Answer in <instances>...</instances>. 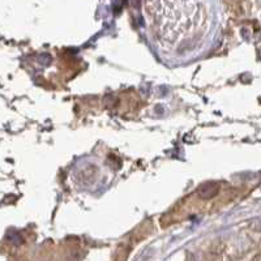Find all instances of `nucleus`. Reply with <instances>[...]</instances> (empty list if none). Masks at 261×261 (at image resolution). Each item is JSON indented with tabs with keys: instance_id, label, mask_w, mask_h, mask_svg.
I'll return each instance as SVG.
<instances>
[{
	"instance_id": "7ed1b4c3",
	"label": "nucleus",
	"mask_w": 261,
	"mask_h": 261,
	"mask_svg": "<svg viewBox=\"0 0 261 261\" xmlns=\"http://www.w3.org/2000/svg\"><path fill=\"white\" fill-rule=\"evenodd\" d=\"M252 261H261V253H260V255H256L255 257L252 258Z\"/></svg>"
},
{
	"instance_id": "f03ea898",
	"label": "nucleus",
	"mask_w": 261,
	"mask_h": 261,
	"mask_svg": "<svg viewBox=\"0 0 261 261\" xmlns=\"http://www.w3.org/2000/svg\"><path fill=\"white\" fill-rule=\"evenodd\" d=\"M196 192L204 200L213 199L217 196V193L220 192V184L216 181H206V183H202Z\"/></svg>"
},
{
	"instance_id": "f257e3e1",
	"label": "nucleus",
	"mask_w": 261,
	"mask_h": 261,
	"mask_svg": "<svg viewBox=\"0 0 261 261\" xmlns=\"http://www.w3.org/2000/svg\"><path fill=\"white\" fill-rule=\"evenodd\" d=\"M145 6L154 36L172 51L191 50L208 29V8L202 2H148Z\"/></svg>"
}]
</instances>
